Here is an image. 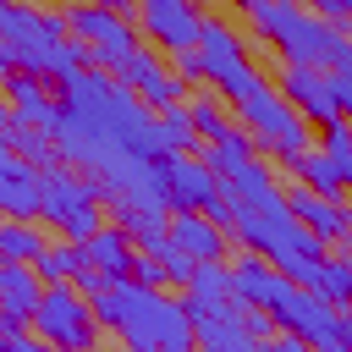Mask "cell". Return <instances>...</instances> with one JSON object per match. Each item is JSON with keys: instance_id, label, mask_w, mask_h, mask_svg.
Here are the masks:
<instances>
[{"instance_id": "cell-1", "label": "cell", "mask_w": 352, "mask_h": 352, "mask_svg": "<svg viewBox=\"0 0 352 352\" xmlns=\"http://www.w3.org/2000/svg\"><path fill=\"white\" fill-rule=\"evenodd\" d=\"M94 302L99 330H110L126 352H198V330L182 297L148 292L138 280H110Z\"/></svg>"}, {"instance_id": "cell-2", "label": "cell", "mask_w": 352, "mask_h": 352, "mask_svg": "<svg viewBox=\"0 0 352 352\" xmlns=\"http://www.w3.org/2000/svg\"><path fill=\"white\" fill-rule=\"evenodd\" d=\"M236 121L248 126L253 148H258L264 160H275V165H292L297 154H308V121L280 99L275 82H264L258 94H248V99L236 104Z\"/></svg>"}, {"instance_id": "cell-3", "label": "cell", "mask_w": 352, "mask_h": 352, "mask_svg": "<svg viewBox=\"0 0 352 352\" xmlns=\"http://www.w3.org/2000/svg\"><path fill=\"white\" fill-rule=\"evenodd\" d=\"M38 220H50L66 242H88L99 226H110V220H104V204H99V187H94L82 170H72V165L44 170V204H38Z\"/></svg>"}, {"instance_id": "cell-4", "label": "cell", "mask_w": 352, "mask_h": 352, "mask_svg": "<svg viewBox=\"0 0 352 352\" xmlns=\"http://www.w3.org/2000/svg\"><path fill=\"white\" fill-rule=\"evenodd\" d=\"M66 38H77V44L88 50V66H94V72H110V77L143 50L132 16L99 11L94 0H88V6H66Z\"/></svg>"}, {"instance_id": "cell-5", "label": "cell", "mask_w": 352, "mask_h": 352, "mask_svg": "<svg viewBox=\"0 0 352 352\" xmlns=\"http://www.w3.org/2000/svg\"><path fill=\"white\" fill-rule=\"evenodd\" d=\"M33 336H44L55 352H94L99 346V319L94 302L66 280V286H44L38 308H33Z\"/></svg>"}, {"instance_id": "cell-6", "label": "cell", "mask_w": 352, "mask_h": 352, "mask_svg": "<svg viewBox=\"0 0 352 352\" xmlns=\"http://www.w3.org/2000/svg\"><path fill=\"white\" fill-rule=\"evenodd\" d=\"M275 50H280L286 66H308V72H341V66H352V33L319 22L314 11H302L297 28H292Z\"/></svg>"}, {"instance_id": "cell-7", "label": "cell", "mask_w": 352, "mask_h": 352, "mask_svg": "<svg viewBox=\"0 0 352 352\" xmlns=\"http://www.w3.org/2000/svg\"><path fill=\"white\" fill-rule=\"evenodd\" d=\"M270 319H275V330H286V336H297V341H308V346L319 352V346H336V319H341V308L324 302V297L308 292V286H286L280 302L270 308Z\"/></svg>"}, {"instance_id": "cell-8", "label": "cell", "mask_w": 352, "mask_h": 352, "mask_svg": "<svg viewBox=\"0 0 352 352\" xmlns=\"http://www.w3.org/2000/svg\"><path fill=\"white\" fill-rule=\"evenodd\" d=\"M160 176H165V209L170 214H204L214 204V192L226 187L198 154H165L160 160Z\"/></svg>"}, {"instance_id": "cell-9", "label": "cell", "mask_w": 352, "mask_h": 352, "mask_svg": "<svg viewBox=\"0 0 352 352\" xmlns=\"http://www.w3.org/2000/svg\"><path fill=\"white\" fill-rule=\"evenodd\" d=\"M138 28H143L165 55H182V50H198L204 16H198L192 0H138Z\"/></svg>"}, {"instance_id": "cell-10", "label": "cell", "mask_w": 352, "mask_h": 352, "mask_svg": "<svg viewBox=\"0 0 352 352\" xmlns=\"http://www.w3.org/2000/svg\"><path fill=\"white\" fill-rule=\"evenodd\" d=\"M116 82H121V88H132L154 116H160V110H170V104H182V94H187V82H182V77L160 60V50H148V44H143L121 72H116Z\"/></svg>"}, {"instance_id": "cell-11", "label": "cell", "mask_w": 352, "mask_h": 352, "mask_svg": "<svg viewBox=\"0 0 352 352\" xmlns=\"http://www.w3.org/2000/svg\"><path fill=\"white\" fill-rule=\"evenodd\" d=\"M280 99L308 121V126H330L341 121V104H336V88H330V72H308V66H280L275 77Z\"/></svg>"}, {"instance_id": "cell-12", "label": "cell", "mask_w": 352, "mask_h": 352, "mask_svg": "<svg viewBox=\"0 0 352 352\" xmlns=\"http://www.w3.org/2000/svg\"><path fill=\"white\" fill-rule=\"evenodd\" d=\"M286 209L324 242V248H346L352 242V209L346 204H330V198H314L302 182H292L286 187Z\"/></svg>"}, {"instance_id": "cell-13", "label": "cell", "mask_w": 352, "mask_h": 352, "mask_svg": "<svg viewBox=\"0 0 352 352\" xmlns=\"http://www.w3.org/2000/svg\"><path fill=\"white\" fill-rule=\"evenodd\" d=\"M44 204V170L22 154H0V220H38Z\"/></svg>"}, {"instance_id": "cell-14", "label": "cell", "mask_w": 352, "mask_h": 352, "mask_svg": "<svg viewBox=\"0 0 352 352\" xmlns=\"http://www.w3.org/2000/svg\"><path fill=\"white\" fill-rule=\"evenodd\" d=\"M286 286H292V280H286L275 264H264L258 253H236V258H231V297H236L242 308H264V314H270Z\"/></svg>"}, {"instance_id": "cell-15", "label": "cell", "mask_w": 352, "mask_h": 352, "mask_svg": "<svg viewBox=\"0 0 352 352\" xmlns=\"http://www.w3.org/2000/svg\"><path fill=\"white\" fill-rule=\"evenodd\" d=\"M6 104H11V116H16L22 126H33V132H50V138H55V126H60V104L44 94V77H33V72L6 77Z\"/></svg>"}, {"instance_id": "cell-16", "label": "cell", "mask_w": 352, "mask_h": 352, "mask_svg": "<svg viewBox=\"0 0 352 352\" xmlns=\"http://www.w3.org/2000/svg\"><path fill=\"white\" fill-rule=\"evenodd\" d=\"M170 242L192 258V264H226V231L209 214H170Z\"/></svg>"}, {"instance_id": "cell-17", "label": "cell", "mask_w": 352, "mask_h": 352, "mask_svg": "<svg viewBox=\"0 0 352 352\" xmlns=\"http://www.w3.org/2000/svg\"><path fill=\"white\" fill-rule=\"evenodd\" d=\"M82 258H88L104 280H132V258H138V248H132V236H126L121 226H99V231L82 242Z\"/></svg>"}, {"instance_id": "cell-18", "label": "cell", "mask_w": 352, "mask_h": 352, "mask_svg": "<svg viewBox=\"0 0 352 352\" xmlns=\"http://www.w3.org/2000/svg\"><path fill=\"white\" fill-rule=\"evenodd\" d=\"M198 160H204V165H209V170H214L220 182H231V176H236L242 165H253V160H258V148H253L248 126L236 121V126H226V132H220L214 143H198Z\"/></svg>"}, {"instance_id": "cell-19", "label": "cell", "mask_w": 352, "mask_h": 352, "mask_svg": "<svg viewBox=\"0 0 352 352\" xmlns=\"http://www.w3.org/2000/svg\"><path fill=\"white\" fill-rule=\"evenodd\" d=\"M286 170H292V176H297V182H302V187H308L314 198L346 204V192H352V187H346V176L336 170V160H330L324 148H308V154H297V160H292Z\"/></svg>"}, {"instance_id": "cell-20", "label": "cell", "mask_w": 352, "mask_h": 352, "mask_svg": "<svg viewBox=\"0 0 352 352\" xmlns=\"http://www.w3.org/2000/svg\"><path fill=\"white\" fill-rule=\"evenodd\" d=\"M38 297H44V275H38L33 264H11V258H0V308L16 314V319H33Z\"/></svg>"}, {"instance_id": "cell-21", "label": "cell", "mask_w": 352, "mask_h": 352, "mask_svg": "<svg viewBox=\"0 0 352 352\" xmlns=\"http://www.w3.org/2000/svg\"><path fill=\"white\" fill-rule=\"evenodd\" d=\"M198 55H204V82H209L214 72H226V66H242V60H248V44H242V33H236V28H226V22H214V16H204Z\"/></svg>"}, {"instance_id": "cell-22", "label": "cell", "mask_w": 352, "mask_h": 352, "mask_svg": "<svg viewBox=\"0 0 352 352\" xmlns=\"http://www.w3.org/2000/svg\"><path fill=\"white\" fill-rule=\"evenodd\" d=\"M44 248H50V242H44V231H38L33 220H0V258H11V264H38Z\"/></svg>"}, {"instance_id": "cell-23", "label": "cell", "mask_w": 352, "mask_h": 352, "mask_svg": "<svg viewBox=\"0 0 352 352\" xmlns=\"http://www.w3.org/2000/svg\"><path fill=\"white\" fill-rule=\"evenodd\" d=\"M82 264H88V258H82V242H66V236H60V242H50V248L38 253L33 270L44 275V286H66V280H77Z\"/></svg>"}, {"instance_id": "cell-24", "label": "cell", "mask_w": 352, "mask_h": 352, "mask_svg": "<svg viewBox=\"0 0 352 352\" xmlns=\"http://www.w3.org/2000/svg\"><path fill=\"white\" fill-rule=\"evenodd\" d=\"M6 138H11V154H22L28 165H38V170H55V165H60V154H55V138H50V132H33V126L11 121V126H6Z\"/></svg>"}, {"instance_id": "cell-25", "label": "cell", "mask_w": 352, "mask_h": 352, "mask_svg": "<svg viewBox=\"0 0 352 352\" xmlns=\"http://www.w3.org/2000/svg\"><path fill=\"white\" fill-rule=\"evenodd\" d=\"M160 143H165V154H198V126H192V116H187V104H170V110H160Z\"/></svg>"}, {"instance_id": "cell-26", "label": "cell", "mask_w": 352, "mask_h": 352, "mask_svg": "<svg viewBox=\"0 0 352 352\" xmlns=\"http://www.w3.org/2000/svg\"><path fill=\"white\" fill-rule=\"evenodd\" d=\"M226 187H231V198H236V204H264V198H275V192H280L264 160H253V165H242V170H236V176H231Z\"/></svg>"}, {"instance_id": "cell-27", "label": "cell", "mask_w": 352, "mask_h": 352, "mask_svg": "<svg viewBox=\"0 0 352 352\" xmlns=\"http://www.w3.org/2000/svg\"><path fill=\"white\" fill-rule=\"evenodd\" d=\"M324 302H336V308H352V253H341V258H324V270H319V286H314Z\"/></svg>"}, {"instance_id": "cell-28", "label": "cell", "mask_w": 352, "mask_h": 352, "mask_svg": "<svg viewBox=\"0 0 352 352\" xmlns=\"http://www.w3.org/2000/svg\"><path fill=\"white\" fill-rule=\"evenodd\" d=\"M77 72H88V50H82L77 38H60V44L44 50V77L66 82V77H77Z\"/></svg>"}, {"instance_id": "cell-29", "label": "cell", "mask_w": 352, "mask_h": 352, "mask_svg": "<svg viewBox=\"0 0 352 352\" xmlns=\"http://www.w3.org/2000/svg\"><path fill=\"white\" fill-rule=\"evenodd\" d=\"M187 297H198V302H226V297H231V264H198L192 280H187Z\"/></svg>"}, {"instance_id": "cell-30", "label": "cell", "mask_w": 352, "mask_h": 352, "mask_svg": "<svg viewBox=\"0 0 352 352\" xmlns=\"http://www.w3.org/2000/svg\"><path fill=\"white\" fill-rule=\"evenodd\" d=\"M319 148L336 160V170L346 176V187H352V121L341 116V121H330V126H319Z\"/></svg>"}, {"instance_id": "cell-31", "label": "cell", "mask_w": 352, "mask_h": 352, "mask_svg": "<svg viewBox=\"0 0 352 352\" xmlns=\"http://www.w3.org/2000/svg\"><path fill=\"white\" fill-rule=\"evenodd\" d=\"M187 116H192V126H198V138H204V143H214L226 126H236V121H226V110H220V94H198V99L187 104Z\"/></svg>"}, {"instance_id": "cell-32", "label": "cell", "mask_w": 352, "mask_h": 352, "mask_svg": "<svg viewBox=\"0 0 352 352\" xmlns=\"http://www.w3.org/2000/svg\"><path fill=\"white\" fill-rule=\"evenodd\" d=\"M154 258L165 264V280H170V286H187V280H192V270H198V264H192V258H187V253H182L176 242H165V248H160Z\"/></svg>"}, {"instance_id": "cell-33", "label": "cell", "mask_w": 352, "mask_h": 352, "mask_svg": "<svg viewBox=\"0 0 352 352\" xmlns=\"http://www.w3.org/2000/svg\"><path fill=\"white\" fill-rule=\"evenodd\" d=\"M132 280L148 286V292H165V286H170V280H165V264H160L154 253H138V258H132Z\"/></svg>"}, {"instance_id": "cell-34", "label": "cell", "mask_w": 352, "mask_h": 352, "mask_svg": "<svg viewBox=\"0 0 352 352\" xmlns=\"http://www.w3.org/2000/svg\"><path fill=\"white\" fill-rule=\"evenodd\" d=\"M308 11H314L319 22H330V28H341V33H346V22H352V0H308Z\"/></svg>"}, {"instance_id": "cell-35", "label": "cell", "mask_w": 352, "mask_h": 352, "mask_svg": "<svg viewBox=\"0 0 352 352\" xmlns=\"http://www.w3.org/2000/svg\"><path fill=\"white\" fill-rule=\"evenodd\" d=\"M170 66H176V77H182V82H204V55H198V50L170 55Z\"/></svg>"}, {"instance_id": "cell-36", "label": "cell", "mask_w": 352, "mask_h": 352, "mask_svg": "<svg viewBox=\"0 0 352 352\" xmlns=\"http://www.w3.org/2000/svg\"><path fill=\"white\" fill-rule=\"evenodd\" d=\"M330 88H336V104H341V116L352 121V66H341V72H330Z\"/></svg>"}, {"instance_id": "cell-37", "label": "cell", "mask_w": 352, "mask_h": 352, "mask_svg": "<svg viewBox=\"0 0 352 352\" xmlns=\"http://www.w3.org/2000/svg\"><path fill=\"white\" fill-rule=\"evenodd\" d=\"M72 286H77V292H82V297H99V292H104V286H110V280H104V275H99V270H94V264H82V270H77V280H72Z\"/></svg>"}, {"instance_id": "cell-38", "label": "cell", "mask_w": 352, "mask_h": 352, "mask_svg": "<svg viewBox=\"0 0 352 352\" xmlns=\"http://www.w3.org/2000/svg\"><path fill=\"white\" fill-rule=\"evenodd\" d=\"M0 341H11V352H55L44 336H33V330H22V336H0Z\"/></svg>"}, {"instance_id": "cell-39", "label": "cell", "mask_w": 352, "mask_h": 352, "mask_svg": "<svg viewBox=\"0 0 352 352\" xmlns=\"http://www.w3.org/2000/svg\"><path fill=\"white\" fill-rule=\"evenodd\" d=\"M264 352H314V346H308V341H297V336H286V330H275V341H270Z\"/></svg>"}, {"instance_id": "cell-40", "label": "cell", "mask_w": 352, "mask_h": 352, "mask_svg": "<svg viewBox=\"0 0 352 352\" xmlns=\"http://www.w3.org/2000/svg\"><path fill=\"white\" fill-rule=\"evenodd\" d=\"M94 6H99V11H116V16H132V11H138V0H94Z\"/></svg>"}, {"instance_id": "cell-41", "label": "cell", "mask_w": 352, "mask_h": 352, "mask_svg": "<svg viewBox=\"0 0 352 352\" xmlns=\"http://www.w3.org/2000/svg\"><path fill=\"white\" fill-rule=\"evenodd\" d=\"M11 121H16V116H11V104H6V99H0V132H6V126H11Z\"/></svg>"}, {"instance_id": "cell-42", "label": "cell", "mask_w": 352, "mask_h": 352, "mask_svg": "<svg viewBox=\"0 0 352 352\" xmlns=\"http://www.w3.org/2000/svg\"><path fill=\"white\" fill-rule=\"evenodd\" d=\"M231 6H236V11H253V6H264V0H231Z\"/></svg>"}, {"instance_id": "cell-43", "label": "cell", "mask_w": 352, "mask_h": 352, "mask_svg": "<svg viewBox=\"0 0 352 352\" xmlns=\"http://www.w3.org/2000/svg\"><path fill=\"white\" fill-rule=\"evenodd\" d=\"M319 352H341V346H319Z\"/></svg>"}, {"instance_id": "cell-44", "label": "cell", "mask_w": 352, "mask_h": 352, "mask_svg": "<svg viewBox=\"0 0 352 352\" xmlns=\"http://www.w3.org/2000/svg\"><path fill=\"white\" fill-rule=\"evenodd\" d=\"M66 6H82V0H66Z\"/></svg>"}, {"instance_id": "cell-45", "label": "cell", "mask_w": 352, "mask_h": 352, "mask_svg": "<svg viewBox=\"0 0 352 352\" xmlns=\"http://www.w3.org/2000/svg\"><path fill=\"white\" fill-rule=\"evenodd\" d=\"M346 253H352V242H346Z\"/></svg>"}, {"instance_id": "cell-46", "label": "cell", "mask_w": 352, "mask_h": 352, "mask_svg": "<svg viewBox=\"0 0 352 352\" xmlns=\"http://www.w3.org/2000/svg\"><path fill=\"white\" fill-rule=\"evenodd\" d=\"M346 33H352V22H346Z\"/></svg>"}, {"instance_id": "cell-47", "label": "cell", "mask_w": 352, "mask_h": 352, "mask_svg": "<svg viewBox=\"0 0 352 352\" xmlns=\"http://www.w3.org/2000/svg\"><path fill=\"white\" fill-rule=\"evenodd\" d=\"M0 11H6V6H0Z\"/></svg>"}]
</instances>
